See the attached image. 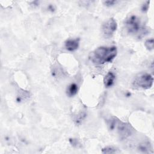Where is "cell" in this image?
Returning a JSON list of instances; mask_svg holds the SVG:
<instances>
[{
  "label": "cell",
  "mask_w": 154,
  "mask_h": 154,
  "mask_svg": "<svg viewBox=\"0 0 154 154\" xmlns=\"http://www.w3.org/2000/svg\"><path fill=\"white\" fill-rule=\"evenodd\" d=\"M117 54V49L116 46H100L91 52L90 59L93 63L101 65L112 61Z\"/></svg>",
  "instance_id": "1"
},
{
  "label": "cell",
  "mask_w": 154,
  "mask_h": 154,
  "mask_svg": "<svg viewBox=\"0 0 154 154\" xmlns=\"http://www.w3.org/2000/svg\"><path fill=\"white\" fill-rule=\"evenodd\" d=\"M125 28L129 34L141 37L147 32V29L142 24L140 19L135 15H131L125 20Z\"/></svg>",
  "instance_id": "2"
},
{
  "label": "cell",
  "mask_w": 154,
  "mask_h": 154,
  "mask_svg": "<svg viewBox=\"0 0 154 154\" xmlns=\"http://www.w3.org/2000/svg\"><path fill=\"white\" fill-rule=\"evenodd\" d=\"M108 126L111 131H115L122 138L129 137L133 132L132 126L125 122H122L116 117H111L108 120Z\"/></svg>",
  "instance_id": "3"
},
{
  "label": "cell",
  "mask_w": 154,
  "mask_h": 154,
  "mask_svg": "<svg viewBox=\"0 0 154 154\" xmlns=\"http://www.w3.org/2000/svg\"><path fill=\"white\" fill-rule=\"evenodd\" d=\"M153 78L152 76L147 73H141L134 78L132 85L134 87L143 89H148L153 85Z\"/></svg>",
  "instance_id": "4"
},
{
  "label": "cell",
  "mask_w": 154,
  "mask_h": 154,
  "mask_svg": "<svg viewBox=\"0 0 154 154\" xmlns=\"http://www.w3.org/2000/svg\"><path fill=\"white\" fill-rule=\"evenodd\" d=\"M117 28V22L114 18H110L103 23L102 26V32L105 38H110L113 35Z\"/></svg>",
  "instance_id": "5"
},
{
  "label": "cell",
  "mask_w": 154,
  "mask_h": 154,
  "mask_svg": "<svg viewBox=\"0 0 154 154\" xmlns=\"http://www.w3.org/2000/svg\"><path fill=\"white\" fill-rule=\"evenodd\" d=\"M79 45V38H70L65 42V47L69 51L73 52L76 51Z\"/></svg>",
  "instance_id": "6"
},
{
  "label": "cell",
  "mask_w": 154,
  "mask_h": 154,
  "mask_svg": "<svg viewBox=\"0 0 154 154\" xmlns=\"http://www.w3.org/2000/svg\"><path fill=\"white\" fill-rule=\"evenodd\" d=\"M116 76L115 74L112 72H109L105 76L103 79V84L106 88L111 87L115 81Z\"/></svg>",
  "instance_id": "7"
},
{
  "label": "cell",
  "mask_w": 154,
  "mask_h": 154,
  "mask_svg": "<svg viewBox=\"0 0 154 154\" xmlns=\"http://www.w3.org/2000/svg\"><path fill=\"white\" fill-rule=\"evenodd\" d=\"M137 150L140 152L142 153H150V150H152L150 144L147 141H142L140 143L137 147Z\"/></svg>",
  "instance_id": "8"
},
{
  "label": "cell",
  "mask_w": 154,
  "mask_h": 154,
  "mask_svg": "<svg viewBox=\"0 0 154 154\" xmlns=\"http://www.w3.org/2000/svg\"><path fill=\"white\" fill-rule=\"evenodd\" d=\"M78 90V85L75 83H72L67 87L66 89V93L69 96L72 97L75 96L77 93Z\"/></svg>",
  "instance_id": "9"
},
{
  "label": "cell",
  "mask_w": 154,
  "mask_h": 154,
  "mask_svg": "<svg viewBox=\"0 0 154 154\" xmlns=\"http://www.w3.org/2000/svg\"><path fill=\"white\" fill-rule=\"evenodd\" d=\"M144 45L148 50L152 51L153 49V38H150L146 40L145 42Z\"/></svg>",
  "instance_id": "10"
},
{
  "label": "cell",
  "mask_w": 154,
  "mask_h": 154,
  "mask_svg": "<svg viewBox=\"0 0 154 154\" xmlns=\"http://www.w3.org/2000/svg\"><path fill=\"white\" fill-rule=\"evenodd\" d=\"M29 97V93L26 91H23L22 93H19V95L17 96L18 100H23L28 99Z\"/></svg>",
  "instance_id": "11"
},
{
  "label": "cell",
  "mask_w": 154,
  "mask_h": 154,
  "mask_svg": "<svg viewBox=\"0 0 154 154\" xmlns=\"http://www.w3.org/2000/svg\"><path fill=\"white\" fill-rule=\"evenodd\" d=\"M102 152L103 153H115L117 152V150L112 147L107 146V147L102 149Z\"/></svg>",
  "instance_id": "12"
},
{
  "label": "cell",
  "mask_w": 154,
  "mask_h": 154,
  "mask_svg": "<svg viewBox=\"0 0 154 154\" xmlns=\"http://www.w3.org/2000/svg\"><path fill=\"white\" fill-rule=\"evenodd\" d=\"M149 3H150V1H146L145 2L142 7H141V10L143 11H146L147 10H148V8H149Z\"/></svg>",
  "instance_id": "13"
},
{
  "label": "cell",
  "mask_w": 154,
  "mask_h": 154,
  "mask_svg": "<svg viewBox=\"0 0 154 154\" xmlns=\"http://www.w3.org/2000/svg\"><path fill=\"white\" fill-rule=\"evenodd\" d=\"M117 2V1H106L103 2L104 4L106 6H108V7L112 6V5H114L115 4H116Z\"/></svg>",
  "instance_id": "14"
},
{
  "label": "cell",
  "mask_w": 154,
  "mask_h": 154,
  "mask_svg": "<svg viewBox=\"0 0 154 154\" xmlns=\"http://www.w3.org/2000/svg\"><path fill=\"white\" fill-rule=\"evenodd\" d=\"M70 142L72 144V145L73 146L77 147V146L78 145V142L76 139H70Z\"/></svg>",
  "instance_id": "15"
},
{
  "label": "cell",
  "mask_w": 154,
  "mask_h": 154,
  "mask_svg": "<svg viewBox=\"0 0 154 154\" xmlns=\"http://www.w3.org/2000/svg\"><path fill=\"white\" fill-rule=\"evenodd\" d=\"M48 9H49V10H51L52 11L54 10V6H53V5H49V7H48Z\"/></svg>",
  "instance_id": "16"
}]
</instances>
